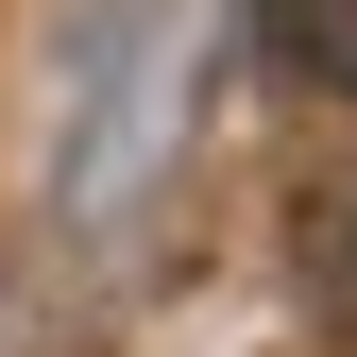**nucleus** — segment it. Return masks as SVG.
<instances>
[{"instance_id":"nucleus-1","label":"nucleus","mask_w":357,"mask_h":357,"mask_svg":"<svg viewBox=\"0 0 357 357\" xmlns=\"http://www.w3.org/2000/svg\"><path fill=\"white\" fill-rule=\"evenodd\" d=\"M273 34H289L306 85H340V102H357V0H273Z\"/></svg>"}]
</instances>
